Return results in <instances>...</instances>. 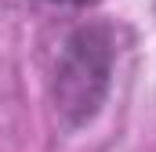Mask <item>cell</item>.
I'll return each instance as SVG.
<instances>
[{
	"label": "cell",
	"instance_id": "obj_1",
	"mask_svg": "<svg viewBox=\"0 0 156 152\" xmlns=\"http://www.w3.org/2000/svg\"><path fill=\"white\" fill-rule=\"evenodd\" d=\"M113 73V40L105 26H83L66 40L55 69V102L76 127L98 112Z\"/></svg>",
	"mask_w": 156,
	"mask_h": 152
},
{
	"label": "cell",
	"instance_id": "obj_2",
	"mask_svg": "<svg viewBox=\"0 0 156 152\" xmlns=\"http://www.w3.org/2000/svg\"><path fill=\"white\" fill-rule=\"evenodd\" d=\"M51 4H69V7H76V4H91V0H51Z\"/></svg>",
	"mask_w": 156,
	"mask_h": 152
}]
</instances>
